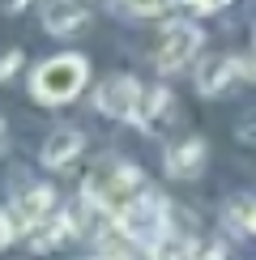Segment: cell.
<instances>
[{"label": "cell", "instance_id": "6da1fadb", "mask_svg": "<svg viewBox=\"0 0 256 260\" xmlns=\"http://www.w3.org/2000/svg\"><path fill=\"white\" fill-rule=\"evenodd\" d=\"M141 192H145V183H141V171H137L133 162H124V158H103V162H94V171L85 175L81 197L90 201L99 213L115 218V213H124L128 205L141 197Z\"/></svg>", "mask_w": 256, "mask_h": 260}, {"label": "cell", "instance_id": "7a4b0ae2", "mask_svg": "<svg viewBox=\"0 0 256 260\" xmlns=\"http://www.w3.org/2000/svg\"><path fill=\"white\" fill-rule=\"evenodd\" d=\"M85 81H90V64H85V56H77V51H64V56H51L47 64H39V69H35L30 90H35L39 103L60 107V103L77 99Z\"/></svg>", "mask_w": 256, "mask_h": 260}, {"label": "cell", "instance_id": "3957f363", "mask_svg": "<svg viewBox=\"0 0 256 260\" xmlns=\"http://www.w3.org/2000/svg\"><path fill=\"white\" fill-rule=\"evenodd\" d=\"M115 222L145 247V256H154L158 243L167 239V201L154 197V192H141L124 213H115Z\"/></svg>", "mask_w": 256, "mask_h": 260}, {"label": "cell", "instance_id": "277c9868", "mask_svg": "<svg viewBox=\"0 0 256 260\" xmlns=\"http://www.w3.org/2000/svg\"><path fill=\"white\" fill-rule=\"evenodd\" d=\"M141 99H145V90L137 85V77H128V73H111V77H103L99 90H94V107H99L103 115H111V120H137Z\"/></svg>", "mask_w": 256, "mask_h": 260}, {"label": "cell", "instance_id": "5b68a950", "mask_svg": "<svg viewBox=\"0 0 256 260\" xmlns=\"http://www.w3.org/2000/svg\"><path fill=\"white\" fill-rule=\"evenodd\" d=\"M201 47V30L192 26V21H171V26L163 30V39H158V69L163 73H179L184 64H192V56H197Z\"/></svg>", "mask_w": 256, "mask_h": 260}, {"label": "cell", "instance_id": "8992f818", "mask_svg": "<svg viewBox=\"0 0 256 260\" xmlns=\"http://www.w3.org/2000/svg\"><path fill=\"white\" fill-rule=\"evenodd\" d=\"M239 77H248V64L235 60V56H205L197 64V90L201 94H222L227 85H235Z\"/></svg>", "mask_w": 256, "mask_h": 260}, {"label": "cell", "instance_id": "52a82bcc", "mask_svg": "<svg viewBox=\"0 0 256 260\" xmlns=\"http://www.w3.org/2000/svg\"><path fill=\"white\" fill-rule=\"evenodd\" d=\"M43 26L60 39H73L90 26V9H85V0H51L43 9Z\"/></svg>", "mask_w": 256, "mask_h": 260}, {"label": "cell", "instance_id": "ba28073f", "mask_svg": "<svg viewBox=\"0 0 256 260\" xmlns=\"http://www.w3.org/2000/svg\"><path fill=\"white\" fill-rule=\"evenodd\" d=\"M51 209H56V188H47V183H26V188L13 192V213L26 222V231L35 222L51 218Z\"/></svg>", "mask_w": 256, "mask_h": 260}, {"label": "cell", "instance_id": "9c48e42d", "mask_svg": "<svg viewBox=\"0 0 256 260\" xmlns=\"http://www.w3.org/2000/svg\"><path fill=\"white\" fill-rule=\"evenodd\" d=\"M81 145H85V137L77 133V128H56V133L43 141L39 162H43V167H51V171H60V167H69V162L81 154Z\"/></svg>", "mask_w": 256, "mask_h": 260}, {"label": "cell", "instance_id": "30bf717a", "mask_svg": "<svg viewBox=\"0 0 256 260\" xmlns=\"http://www.w3.org/2000/svg\"><path fill=\"white\" fill-rule=\"evenodd\" d=\"M175 120V99H171V90H163V85H154V90H145L141 99V111H137V124L145 128V133H163V128Z\"/></svg>", "mask_w": 256, "mask_h": 260}, {"label": "cell", "instance_id": "8fae6325", "mask_svg": "<svg viewBox=\"0 0 256 260\" xmlns=\"http://www.w3.org/2000/svg\"><path fill=\"white\" fill-rule=\"evenodd\" d=\"M201 167H205V141L201 137H188V141L167 149V175L171 179H192Z\"/></svg>", "mask_w": 256, "mask_h": 260}, {"label": "cell", "instance_id": "7c38bea8", "mask_svg": "<svg viewBox=\"0 0 256 260\" xmlns=\"http://www.w3.org/2000/svg\"><path fill=\"white\" fill-rule=\"evenodd\" d=\"M141 252H145V247L137 243V239H133V235L124 231L120 222H115V226H111L107 235H99V243H94V256H103V260H120V256H141Z\"/></svg>", "mask_w": 256, "mask_h": 260}, {"label": "cell", "instance_id": "4fadbf2b", "mask_svg": "<svg viewBox=\"0 0 256 260\" xmlns=\"http://www.w3.org/2000/svg\"><path fill=\"white\" fill-rule=\"evenodd\" d=\"M69 235H73V222L69 218H43V222L30 226V247H35V252H51V247L64 243Z\"/></svg>", "mask_w": 256, "mask_h": 260}, {"label": "cell", "instance_id": "5bb4252c", "mask_svg": "<svg viewBox=\"0 0 256 260\" xmlns=\"http://www.w3.org/2000/svg\"><path fill=\"white\" fill-rule=\"evenodd\" d=\"M175 0H120V13L128 17H163Z\"/></svg>", "mask_w": 256, "mask_h": 260}, {"label": "cell", "instance_id": "9a60e30c", "mask_svg": "<svg viewBox=\"0 0 256 260\" xmlns=\"http://www.w3.org/2000/svg\"><path fill=\"white\" fill-rule=\"evenodd\" d=\"M17 69H21V51H5L0 56V81H9Z\"/></svg>", "mask_w": 256, "mask_h": 260}, {"label": "cell", "instance_id": "2e32d148", "mask_svg": "<svg viewBox=\"0 0 256 260\" xmlns=\"http://www.w3.org/2000/svg\"><path fill=\"white\" fill-rule=\"evenodd\" d=\"M13 218H17V213H5V209H0V247H9V243H13V235H17Z\"/></svg>", "mask_w": 256, "mask_h": 260}, {"label": "cell", "instance_id": "e0dca14e", "mask_svg": "<svg viewBox=\"0 0 256 260\" xmlns=\"http://www.w3.org/2000/svg\"><path fill=\"white\" fill-rule=\"evenodd\" d=\"M235 213H239V222L248 226V231L256 235V201H243V205H235Z\"/></svg>", "mask_w": 256, "mask_h": 260}, {"label": "cell", "instance_id": "ac0fdd59", "mask_svg": "<svg viewBox=\"0 0 256 260\" xmlns=\"http://www.w3.org/2000/svg\"><path fill=\"white\" fill-rule=\"evenodd\" d=\"M197 13H213V9H222V5H231V0H188Z\"/></svg>", "mask_w": 256, "mask_h": 260}, {"label": "cell", "instance_id": "d6986e66", "mask_svg": "<svg viewBox=\"0 0 256 260\" xmlns=\"http://www.w3.org/2000/svg\"><path fill=\"white\" fill-rule=\"evenodd\" d=\"M239 137H243V141H252V145H256V111H252L248 120L239 124Z\"/></svg>", "mask_w": 256, "mask_h": 260}, {"label": "cell", "instance_id": "ffe728a7", "mask_svg": "<svg viewBox=\"0 0 256 260\" xmlns=\"http://www.w3.org/2000/svg\"><path fill=\"white\" fill-rule=\"evenodd\" d=\"M0 145H5V120H0Z\"/></svg>", "mask_w": 256, "mask_h": 260}]
</instances>
